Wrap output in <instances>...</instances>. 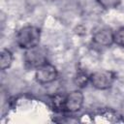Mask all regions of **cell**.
<instances>
[{"mask_svg":"<svg viewBox=\"0 0 124 124\" xmlns=\"http://www.w3.org/2000/svg\"><path fill=\"white\" fill-rule=\"evenodd\" d=\"M41 40V29L34 25L21 27L16 35V43L24 50L39 46Z\"/></svg>","mask_w":124,"mask_h":124,"instance_id":"cell-1","label":"cell"},{"mask_svg":"<svg viewBox=\"0 0 124 124\" xmlns=\"http://www.w3.org/2000/svg\"><path fill=\"white\" fill-rule=\"evenodd\" d=\"M23 60L27 68L36 70L47 62V51L44 46H37L24 51Z\"/></svg>","mask_w":124,"mask_h":124,"instance_id":"cell-2","label":"cell"},{"mask_svg":"<svg viewBox=\"0 0 124 124\" xmlns=\"http://www.w3.org/2000/svg\"><path fill=\"white\" fill-rule=\"evenodd\" d=\"M115 74L111 71H97L89 76L90 84L97 90H107L110 88L115 80Z\"/></svg>","mask_w":124,"mask_h":124,"instance_id":"cell-3","label":"cell"},{"mask_svg":"<svg viewBox=\"0 0 124 124\" xmlns=\"http://www.w3.org/2000/svg\"><path fill=\"white\" fill-rule=\"evenodd\" d=\"M84 103V95L83 93L77 89L69 92L63 100V105H62V110H65L70 113H75L78 112V110L81 109L82 106Z\"/></svg>","mask_w":124,"mask_h":124,"instance_id":"cell-4","label":"cell"},{"mask_svg":"<svg viewBox=\"0 0 124 124\" xmlns=\"http://www.w3.org/2000/svg\"><path fill=\"white\" fill-rule=\"evenodd\" d=\"M58 77V71L56 67L49 62L42 65L35 70V79L38 83L45 85L53 82Z\"/></svg>","mask_w":124,"mask_h":124,"instance_id":"cell-5","label":"cell"},{"mask_svg":"<svg viewBox=\"0 0 124 124\" xmlns=\"http://www.w3.org/2000/svg\"><path fill=\"white\" fill-rule=\"evenodd\" d=\"M92 42L94 45H96L98 46L108 47L114 44L113 31L109 27H101L93 33Z\"/></svg>","mask_w":124,"mask_h":124,"instance_id":"cell-6","label":"cell"},{"mask_svg":"<svg viewBox=\"0 0 124 124\" xmlns=\"http://www.w3.org/2000/svg\"><path fill=\"white\" fill-rule=\"evenodd\" d=\"M14 55L13 52L8 48H3L0 54V67L2 71L9 69L13 63Z\"/></svg>","mask_w":124,"mask_h":124,"instance_id":"cell-7","label":"cell"},{"mask_svg":"<svg viewBox=\"0 0 124 124\" xmlns=\"http://www.w3.org/2000/svg\"><path fill=\"white\" fill-rule=\"evenodd\" d=\"M113 42L116 46L124 47V26H121L113 31Z\"/></svg>","mask_w":124,"mask_h":124,"instance_id":"cell-8","label":"cell"},{"mask_svg":"<svg viewBox=\"0 0 124 124\" xmlns=\"http://www.w3.org/2000/svg\"><path fill=\"white\" fill-rule=\"evenodd\" d=\"M99 6L105 10H110L118 7L122 0H96Z\"/></svg>","mask_w":124,"mask_h":124,"instance_id":"cell-9","label":"cell"},{"mask_svg":"<svg viewBox=\"0 0 124 124\" xmlns=\"http://www.w3.org/2000/svg\"><path fill=\"white\" fill-rule=\"evenodd\" d=\"M89 82V76L85 75L84 73H79L78 74V76L76 77L75 79V83L77 85H78L79 87H83L86 86V84Z\"/></svg>","mask_w":124,"mask_h":124,"instance_id":"cell-10","label":"cell"}]
</instances>
